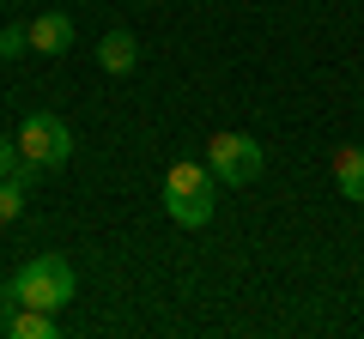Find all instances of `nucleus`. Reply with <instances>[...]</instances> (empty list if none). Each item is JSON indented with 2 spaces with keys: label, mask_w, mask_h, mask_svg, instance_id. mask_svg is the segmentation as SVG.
Returning <instances> with one entry per match:
<instances>
[{
  "label": "nucleus",
  "mask_w": 364,
  "mask_h": 339,
  "mask_svg": "<svg viewBox=\"0 0 364 339\" xmlns=\"http://www.w3.org/2000/svg\"><path fill=\"white\" fill-rule=\"evenodd\" d=\"M25 49H31V25H18V18H13V25H0V55H6V61L25 55Z\"/></svg>",
  "instance_id": "nucleus-9"
},
{
  "label": "nucleus",
  "mask_w": 364,
  "mask_h": 339,
  "mask_svg": "<svg viewBox=\"0 0 364 339\" xmlns=\"http://www.w3.org/2000/svg\"><path fill=\"white\" fill-rule=\"evenodd\" d=\"M31 49L37 55H67L73 49V18L67 13H37L31 18Z\"/></svg>",
  "instance_id": "nucleus-5"
},
{
  "label": "nucleus",
  "mask_w": 364,
  "mask_h": 339,
  "mask_svg": "<svg viewBox=\"0 0 364 339\" xmlns=\"http://www.w3.org/2000/svg\"><path fill=\"white\" fill-rule=\"evenodd\" d=\"M97 61H104V73H134V67H140V43H134L128 30H104Z\"/></svg>",
  "instance_id": "nucleus-6"
},
{
  "label": "nucleus",
  "mask_w": 364,
  "mask_h": 339,
  "mask_svg": "<svg viewBox=\"0 0 364 339\" xmlns=\"http://www.w3.org/2000/svg\"><path fill=\"white\" fill-rule=\"evenodd\" d=\"M213 176L207 164H195V157H182V164L164 170V212L182 224V230H200V224H213Z\"/></svg>",
  "instance_id": "nucleus-1"
},
{
  "label": "nucleus",
  "mask_w": 364,
  "mask_h": 339,
  "mask_svg": "<svg viewBox=\"0 0 364 339\" xmlns=\"http://www.w3.org/2000/svg\"><path fill=\"white\" fill-rule=\"evenodd\" d=\"M73 267L61 261V255H31L25 267L13 273V303H31V309H49V315H61L67 303H73Z\"/></svg>",
  "instance_id": "nucleus-2"
},
{
  "label": "nucleus",
  "mask_w": 364,
  "mask_h": 339,
  "mask_svg": "<svg viewBox=\"0 0 364 339\" xmlns=\"http://www.w3.org/2000/svg\"><path fill=\"white\" fill-rule=\"evenodd\" d=\"M334 188L346 200H364V145H340L334 152Z\"/></svg>",
  "instance_id": "nucleus-7"
},
{
  "label": "nucleus",
  "mask_w": 364,
  "mask_h": 339,
  "mask_svg": "<svg viewBox=\"0 0 364 339\" xmlns=\"http://www.w3.org/2000/svg\"><path fill=\"white\" fill-rule=\"evenodd\" d=\"M18 157H25V152H18L13 140H0V182H6V176H13V164H18Z\"/></svg>",
  "instance_id": "nucleus-10"
},
{
  "label": "nucleus",
  "mask_w": 364,
  "mask_h": 339,
  "mask_svg": "<svg viewBox=\"0 0 364 339\" xmlns=\"http://www.w3.org/2000/svg\"><path fill=\"white\" fill-rule=\"evenodd\" d=\"M207 170L225 188H249L261 170H267V152H261L249 133H213L207 140Z\"/></svg>",
  "instance_id": "nucleus-3"
},
{
  "label": "nucleus",
  "mask_w": 364,
  "mask_h": 339,
  "mask_svg": "<svg viewBox=\"0 0 364 339\" xmlns=\"http://www.w3.org/2000/svg\"><path fill=\"white\" fill-rule=\"evenodd\" d=\"M18 212H25V182H18V176H6V182H0V224H13Z\"/></svg>",
  "instance_id": "nucleus-8"
},
{
  "label": "nucleus",
  "mask_w": 364,
  "mask_h": 339,
  "mask_svg": "<svg viewBox=\"0 0 364 339\" xmlns=\"http://www.w3.org/2000/svg\"><path fill=\"white\" fill-rule=\"evenodd\" d=\"M18 152L31 157V164L55 170L73 157V128H67L61 116H49V109H31L25 121H18Z\"/></svg>",
  "instance_id": "nucleus-4"
}]
</instances>
